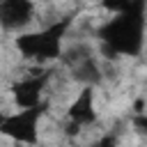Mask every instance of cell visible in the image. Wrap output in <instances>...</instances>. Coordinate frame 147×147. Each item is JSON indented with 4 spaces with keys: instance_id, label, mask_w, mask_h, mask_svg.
Listing matches in <instances>:
<instances>
[{
    "instance_id": "cell-4",
    "label": "cell",
    "mask_w": 147,
    "mask_h": 147,
    "mask_svg": "<svg viewBox=\"0 0 147 147\" xmlns=\"http://www.w3.org/2000/svg\"><path fill=\"white\" fill-rule=\"evenodd\" d=\"M51 69H41L37 74H30L16 83H11L9 92H11V99L16 103V108H32V106H39L44 99V90L51 80Z\"/></svg>"
},
{
    "instance_id": "cell-3",
    "label": "cell",
    "mask_w": 147,
    "mask_h": 147,
    "mask_svg": "<svg viewBox=\"0 0 147 147\" xmlns=\"http://www.w3.org/2000/svg\"><path fill=\"white\" fill-rule=\"evenodd\" d=\"M48 110V101H41L32 108H18L16 113H0V136L21 142L37 145L39 142V122Z\"/></svg>"
},
{
    "instance_id": "cell-6",
    "label": "cell",
    "mask_w": 147,
    "mask_h": 147,
    "mask_svg": "<svg viewBox=\"0 0 147 147\" xmlns=\"http://www.w3.org/2000/svg\"><path fill=\"white\" fill-rule=\"evenodd\" d=\"M67 122L76 124L78 129L90 126L96 122V110H94V87H83L76 99L67 108Z\"/></svg>"
},
{
    "instance_id": "cell-8",
    "label": "cell",
    "mask_w": 147,
    "mask_h": 147,
    "mask_svg": "<svg viewBox=\"0 0 147 147\" xmlns=\"http://www.w3.org/2000/svg\"><path fill=\"white\" fill-rule=\"evenodd\" d=\"M129 2H131V0H101V7L108 9L110 14H117V11H122Z\"/></svg>"
},
{
    "instance_id": "cell-2",
    "label": "cell",
    "mask_w": 147,
    "mask_h": 147,
    "mask_svg": "<svg viewBox=\"0 0 147 147\" xmlns=\"http://www.w3.org/2000/svg\"><path fill=\"white\" fill-rule=\"evenodd\" d=\"M74 18L64 16L37 32H25L16 37V48L23 57L34 60V62H48V60H60L64 51V37L71 28Z\"/></svg>"
},
{
    "instance_id": "cell-5",
    "label": "cell",
    "mask_w": 147,
    "mask_h": 147,
    "mask_svg": "<svg viewBox=\"0 0 147 147\" xmlns=\"http://www.w3.org/2000/svg\"><path fill=\"white\" fill-rule=\"evenodd\" d=\"M34 18L32 0H0V28L5 32H18Z\"/></svg>"
},
{
    "instance_id": "cell-9",
    "label": "cell",
    "mask_w": 147,
    "mask_h": 147,
    "mask_svg": "<svg viewBox=\"0 0 147 147\" xmlns=\"http://www.w3.org/2000/svg\"><path fill=\"white\" fill-rule=\"evenodd\" d=\"M133 126H136L138 133L147 136V113H136L133 115Z\"/></svg>"
},
{
    "instance_id": "cell-1",
    "label": "cell",
    "mask_w": 147,
    "mask_h": 147,
    "mask_svg": "<svg viewBox=\"0 0 147 147\" xmlns=\"http://www.w3.org/2000/svg\"><path fill=\"white\" fill-rule=\"evenodd\" d=\"M145 32L147 0H131L96 30V37L106 57H138L145 48Z\"/></svg>"
},
{
    "instance_id": "cell-7",
    "label": "cell",
    "mask_w": 147,
    "mask_h": 147,
    "mask_svg": "<svg viewBox=\"0 0 147 147\" xmlns=\"http://www.w3.org/2000/svg\"><path fill=\"white\" fill-rule=\"evenodd\" d=\"M69 69H71V78H74L76 83H80L83 87H99V85L103 83V71H101L99 62L94 60V55L76 62V64L69 67Z\"/></svg>"
}]
</instances>
